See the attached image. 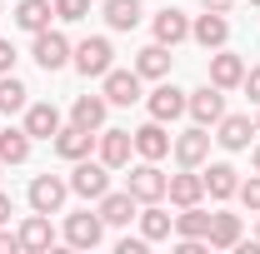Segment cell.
<instances>
[{
  "label": "cell",
  "mask_w": 260,
  "mask_h": 254,
  "mask_svg": "<svg viewBox=\"0 0 260 254\" xmlns=\"http://www.w3.org/2000/svg\"><path fill=\"white\" fill-rule=\"evenodd\" d=\"M205 244H210V249H235V244H240V215H210Z\"/></svg>",
  "instance_id": "4316f807"
},
{
  "label": "cell",
  "mask_w": 260,
  "mask_h": 254,
  "mask_svg": "<svg viewBox=\"0 0 260 254\" xmlns=\"http://www.w3.org/2000/svg\"><path fill=\"white\" fill-rule=\"evenodd\" d=\"M65 239H70L75 249H95L100 239H105V220L90 215V209H85V215H70V220H65Z\"/></svg>",
  "instance_id": "ba28073f"
},
{
  "label": "cell",
  "mask_w": 260,
  "mask_h": 254,
  "mask_svg": "<svg viewBox=\"0 0 260 254\" xmlns=\"http://www.w3.org/2000/svg\"><path fill=\"white\" fill-rule=\"evenodd\" d=\"M240 80H245V60L230 55V50H215V55H210V85H215V90H235Z\"/></svg>",
  "instance_id": "4fadbf2b"
},
{
  "label": "cell",
  "mask_w": 260,
  "mask_h": 254,
  "mask_svg": "<svg viewBox=\"0 0 260 254\" xmlns=\"http://www.w3.org/2000/svg\"><path fill=\"white\" fill-rule=\"evenodd\" d=\"M0 224H10V194H0Z\"/></svg>",
  "instance_id": "ab89813d"
},
{
  "label": "cell",
  "mask_w": 260,
  "mask_h": 254,
  "mask_svg": "<svg viewBox=\"0 0 260 254\" xmlns=\"http://www.w3.org/2000/svg\"><path fill=\"white\" fill-rule=\"evenodd\" d=\"M175 159H180V170H200L210 159V135H205V125H190L175 140Z\"/></svg>",
  "instance_id": "52a82bcc"
},
{
  "label": "cell",
  "mask_w": 260,
  "mask_h": 254,
  "mask_svg": "<svg viewBox=\"0 0 260 254\" xmlns=\"http://www.w3.org/2000/svg\"><path fill=\"white\" fill-rule=\"evenodd\" d=\"M95 145H100V159H105L110 170H125L130 150H135V135H130V130H100Z\"/></svg>",
  "instance_id": "9c48e42d"
},
{
  "label": "cell",
  "mask_w": 260,
  "mask_h": 254,
  "mask_svg": "<svg viewBox=\"0 0 260 254\" xmlns=\"http://www.w3.org/2000/svg\"><path fill=\"white\" fill-rule=\"evenodd\" d=\"M105 25L110 30H135L140 25V0H105Z\"/></svg>",
  "instance_id": "83f0119b"
},
{
  "label": "cell",
  "mask_w": 260,
  "mask_h": 254,
  "mask_svg": "<svg viewBox=\"0 0 260 254\" xmlns=\"http://www.w3.org/2000/svg\"><path fill=\"white\" fill-rule=\"evenodd\" d=\"M0 159H5V164H25V159H30V135H25V125L20 130H0Z\"/></svg>",
  "instance_id": "f546056e"
},
{
  "label": "cell",
  "mask_w": 260,
  "mask_h": 254,
  "mask_svg": "<svg viewBox=\"0 0 260 254\" xmlns=\"http://www.w3.org/2000/svg\"><path fill=\"white\" fill-rule=\"evenodd\" d=\"M250 135H255V120H250V115H220L215 140H220L225 150H250Z\"/></svg>",
  "instance_id": "2e32d148"
},
{
  "label": "cell",
  "mask_w": 260,
  "mask_h": 254,
  "mask_svg": "<svg viewBox=\"0 0 260 254\" xmlns=\"http://www.w3.org/2000/svg\"><path fill=\"white\" fill-rule=\"evenodd\" d=\"M135 204H140V199H135L130 190H120V194L105 190V194H100V220H105V224H130L135 215H140Z\"/></svg>",
  "instance_id": "ffe728a7"
},
{
  "label": "cell",
  "mask_w": 260,
  "mask_h": 254,
  "mask_svg": "<svg viewBox=\"0 0 260 254\" xmlns=\"http://www.w3.org/2000/svg\"><path fill=\"white\" fill-rule=\"evenodd\" d=\"M155 40H160V45H180V40H190V20H185V10L165 5L160 15H155Z\"/></svg>",
  "instance_id": "ac0fdd59"
},
{
  "label": "cell",
  "mask_w": 260,
  "mask_h": 254,
  "mask_svg": "<svg viewBox=\"0 0 260 254\" xmlns=\"http://www.w3.org/2000/svg\"><path fill=\"white\" fill-rule=\"evenodd\" d=\"M25 135H30V140H55V135H60V110H55L50 100L25 105Z\"/></svg>",
  "instance_id": "30bf717a"
},
{
  "label": "cell",
  "mask_w": 260,
  "mask_h": 254,
  "mask_svg": "<svg viewBox=\"0 0 260 254\" xmlns=\"http://www.w3.org/2000/svg\"><path fill=\"white\" fill-rule=\"evenodd\" d=\"M190 40H195V45H205V50H220V45L230 40V20L220 15V10H205V15L190 25Z\"/></svg>",
  "instance_id": "8fae6325"
},
{
  "label": "cell",
  "mask_w": 260,
  "mask_h": 254,
  "mask_svg": "<svg viewBox=\"0 0 260 254\" xmlns=\"http://www.w3.org/2000/svg\"><path fill=\"white\" fill-rule=\"evenodd\" d=\"M90 150H95V130L70 125V130H60V135H55V155H60V159H70V164H75V159H85Z\"/></svg>",
  "instance_id": "9a60e30c"
},
{
  "label": "cell",
  "mask_w": 260,
  "mask_h": 254,
  "mask_svg": "<svg viewBox=\"0 0 260 254\" xmlns=\"http://www.w3.org/2000/svg\"><path fill=\"white\" fill-rule=\"evenodd\" d=\"M30 55H35L40 70H65V65H70V40H65L60 30H40L35 45H30Z\"/></svg>",
  "instance_id": "5b68a950"
},
{
  "label": "cell",
  "mask_w": 260,
  "mask_h": 254,
  "mask_svg": "<svg viewBox=\"0 0 260 254\" xmlns=\"http://www.w3.org/2000/svg\"><path fill=\"white\" fill-rule=\"evenodd\" d=\"M50 239H55V229H50V215H40V209H35L30 220L20 224V249L45 254V249H50Z\"/></svg>",
  "instance_id": "7402d4cb"
},
{
  "label": "cell",
  "mask_w": 260,
  "mask_h": 254,
  "mask_svg": "<svg viewBox=\"0 0 260 254\" xmlns=\"http://www.w3.org/2000/svg\"><path fill=\"white\" fill-rule=\"evenodd\" d=\"M200 180H205V194H215V199H230V194L240 190L235 164H210V170H200Z\"/></svg>",
  "instance_id": "d4e9b609"
},
{
  "label": "cell",
  "mask_w": 260,
  "mask_h": 254,
  "mask_svg": "<svg viewBox=\"0 0 260 254\" xmlns=\"http://www.w3.org/2000/svg\"><path fill=\"white\" fill-rule=\"evenodd\" d=\"M135 75H140V80H165V75H170V45H160V40L145 45V50L135 55Z\"/></svg>",
  "instance_id": "d6986e66"
},
{
  "label": "cell",
  "mask_w": 260,
  "mask_h": 254,
  "mask_svg": "<svg viewBox=\"0 0 260 254\" xmlns=\"http://www.w3.org/2000/svg\"><path fill=\"white\" fill-rule=\"evenodd\" d=\"M105 110H110V100H105V95H80V100H75V110H70V125L100 130V125H105Z\"/></svg>",
  "instance_id": "cb8c5ba5"
},
{
  "label": "cell",
  "mask_w": 260,
  "mask_h": 254,
  "mask_svg": "<svg viewBox=\"0 0 260 254\" xmlns=\"http://www.w3.org/2000/svg\"><path fill=\"white\" fill-rule=\"evenodd\" d=\"M15 60H20V55H15V45H10V40H0V75H10Z\"/></svg>",
  "instance_id": "e575fe53"
},
{
  "label": "cell",
  "mask_w": 260,
  "mask_h": 254,
  "mask_svg": "<svg viewBox=\"0 0 260 254\" xmlns=\"http://www.w3.org/2000/svg\"><path fill=\"white\" fill-rule=\"evenodd\" d=\"M70 190L80 194V199H100V194L110 190V164L105 159H75V170H70Z\"/></svg>",
  "instance_id": "6da1fadb"
},
{
  "label": "cell",
  "mask_w": 260,
  "mask_h": 254,
  "mask_svg": "<svg viewBox=\"0 0 260 254\" xmlns=\"http://www.w3.org/2000/svg\"><path fill=\"white\" fill-rule=\"evenodd\" d=\"M130 135H135V155H140V159H165V155H170V135L160 130V120L130 130Z\"/></svg>",
  "instance_id": "e0dca14e"
},
{
  "label": "cell",
  "mask_w": 260,
  "mask_h": 254,
  "mask_svg": "<svg viewBox=\"0 0 260 254\" xmlns=\"http://www.w3.org/2000/svg\"><path fill=\"white\" fill-rule=\"evenodd\" d=\"M165 185H170V175L155 170V159H145V164L130 170V185H125V190L135 194L140 204H155V199H165Z\"/></svg>",
  "instance_id": "277c9868"
},
{
  "label": "cell",
  "mask_w": 260,
  "mask_h": 254,
  "mask_svg": "<svg viewBox=\"0 0 260 254\" xmlns=\"http://www.w3.org/2000/svg\"><path fill=\"white\" fill-rule=\"evenodd\" d=\"M15 249H20V234H10V229L0 224V254H15Z\"/></svg>",
  "instance_id": "d590c367"
},
{
  "label": "cell",
  "mask_w": 260,
  "mask_h": 254,
  "mask_svg": "<svg viewBox=\"0 0 260 254\" xmlns=\"http://www.w3.org/2000/svg\"><path fill=\"white\" fill-rule=\"evenodd\" d=\"M240 85H245V95H250V105L260 110V65H250V70H245V80H240Z\"/></svg>",
  "instance_id": "836d02e7"
},
{
  "label": "cell",
  "mask_w": 260,
  "mask_h": 254,
  "mask_svg": "<svg viewBox=\"0 0 260 254\" xmlns=\"http://www.w3.org/2000/svg\"><path fill=\"white\" fill-rule=\"evenodd\" d=\"M175 234H180V239H205V234H210V215H205L200 204H185V209L175 215Z\"/></svg>",
  "instance_id": "f1b7e54d"
},
{
  "label": "cell",
  "mask_w": 260,
  "mask_h": 254,
  "mask_svg": "<svg viewBox=\"0 0 260 254\" xmlns=\"http://www.w3.org/2000/svg\"><path fill=\"white\" fill-rule=\"evenodd\" d=\"M25 85L15 80V75H0V115H15V110H25Z\"/></svg>",
  "instance_id": "4dcf8cb0"
},
{
  "label": "cell",
  "mask_w": 260,
  "mask_h": 254,
  "mask_svg": "<svg viewBox=\"0 0 260 254\" xmlns=\"http://www.w3.org/2000/svg\"><path fill=\"white\" fill-rule=\"evenodd\" d=\"M255 170H260V150H255Z\"/></svg>",
  "instance_id": "60d3db41"
},
{
  "label": "cell",
  "mask_w": 260,
  "mask_h": 254,
  "mask_svg": "<svg viewBox=\"0 0 260 254\" xmlns=\"http://www.w3.org/2000/svg\"><path fill=\"white\" fill-rule=\"evenodd\" d=\"M185 110H190V120L195 125H220V115H225V95L215 90V85H200L195 95H185Z\"/></svg>",
  "instance_id": "8992f818"
},
{
  "label": "cell",
  "mask_w": 260,
  "mask_h": 254,
  "mask_svg": "<svg viewBox=\"0 0 260 254\" xmlns=\"http://www.w3.org/2000/svg\"><path fill=\"white\" fill-rule=\"evenodd\" d=\"M235 194H240V204H245V209H255V215H260V170H255V175H250Z\"/></svg>",
  "instance_id": "d6a6232c"
},
{
  "label": "cell",
  "mask_w": 260,
  "mask_h": 254,
  "mask_svg": "<svg viewBox=\"0 0 260 254\" xmlns=\"http://www.w3.org/2000/svg\"><path fill=\"white\" fill-rule=\"evenodd\" d=\"M0 170H5V159H0Z\"/></svg>",
  "instance_id": "7bdbcfd3"
},
{
  "label": "cell",
  "mask_w": 260,
  "mask_h": 254,
  "mask_svg": "<svg viewBox=\"0 0 260 254\" xmlns=\"http://www.w3.org/2000/svg\"><path fill=\"white\" fill-rule=\"evenodd\" d=\"M50 15H55V5H50V0H20V5H15V25H20V30H30V35L50 30Z\"/></svg>",
  "instance_id": "603a6c76"
},
{
  "label": "cell",
  "mask_w": 260,
  "mask_h": 254,
  "mask_svg": "<svg viewBox=\"0 0 260 254\" xmlns=\"http://www.w3.org/2000/svg\"><path fill=\"white\" fill-rule=\"evenodd\" d=\"M250 5H260V0H250Z\"/></svg>",
  "instance_id": "ee69618b"
},
{
  "label": "cell",
  "mask_w": 260,
  "mask_h": 254,
  "mask_svg": "<svg viewBox=\"0 0 260 254\" xmlns=\"http://www.w3.org/2000/svg\"><path fill=\"white\" fill-rule=\"evenodd\" d=\"M170 229H175V215H165L160 199L140 209V234H145V244H155V239H170Z\"/></svg>",
  "instance_id": "484cf974"
},
{
  "label": "cell",
  "mask_w": 260,
  "mask_h": 254,
  "mask_svg": "<svg viewBox=\"0 0 260 254\" xmlns=\"http://www.w3.org/2000/svg\"><path fill=\"white\" fill-rule=\"evenodd\" d=\"M50 5H55V20H65V25H75V20L90 15V0H50Z\"/></svg>",
  "instance_id": "1f68e13d"
},
{
  "label": "cell",
  "mask_w": 260,
  "mask_h": 254,
  "mask_svg": "<svg viewBox=\"0 0 260 254\" xmlns=\"http://www.w3.org/2000/svg\"><path fill=\"white\" fill-rule=\"evenodd\" d=\"M70 60H75V70H80L85 80H90V75L105 80V70H110V60H115V50H110L105 35H90V40H80V45L70 50Z\"/></svg>",
  "instance_id": "7a4b0ae2"
},
{
  "label": "cell",
  "mask_w": 260,
  "mask_h": 254,
  "mask_svg": "<svg viewBox=\"0 0 260 254\" xmlns=\"http://www.w3.org/2000/svg\"><path fill=\"white\" fill-rule=\"evenodd\" d=\"M255 135H260V115H255Z\"/></svg>",
  "instance_id": "b9f144b4"
},
{
  "label": "cell",
  "mask_w": 260,
  "mask_h": 254,
  "mask_svg": "<svg viewBox=\"0 0 260 254\" xmlns=\"http://www.w3.org/2000/svg\"><path fill=\"white\" fill-rule=\"evenodd\" d=\"M65 194H70V180H60V175H35V180H30V209H40V215H60Z\"/></svg>",
  "instance_id": "3957f363"
},
{
  "label": "cell",
  "mask_w": 260,
  "mask_h": 254,
  "mask_svg": "<svg viewBox=\"0 0 260 254\" xmlns=\"http://www.w3.org/2000/svg\"><path fill=\"white\" fill-rule=\"evenodd\" d=\"M175 254H205V239H180Z\"/></svg>",
  "instance_id": "8d00e7d4"
},
{
  "label": "cell",
  "mask_w": 260,
  "mask_h": 254,
  "mask_svg": "<svg viewBox=\"0 0 260 254\" xmlns=\"http://www.w3.org/2000/svg\"><path fill=\"white\" fill-rule=\"evenodd\" d=\"M165 194H170V204H200L205 199V180L195 175V170H185V175H170V185H165Z\"/></svg>",
  "instance_id": "44dd1931"
},
{
  "label": "cell",
  "mask_w": 260,
  "mask_h": 254,
  "mask_svg": "<svg viewBox=\"0 0 260 254\" xmlns=\"http://www.w3.org/2000/svg\"><path fill=\"white\" fill-rule=\"evenodd\" d=\"M120 254H145V234L140 239H120Z\"/></svg>",
  "instance_id": "74e56055"
},
{
  "label": "cell",
  "mask_w": 260,
  "mask_h": 254,
  "mask_svg": "<svg viewBox=\"0 0 260 254\" xmlns=\"http://www.w3.org/2000/svg\"><path fill=\"white\" fill-rule=\"evenodd\" d=\"M100 95L110 105H135L140 100V75L135 70H105V90Z\"/></svg>",
  "instance_id": "7c38bea8"
},
{
  "label": "cell",
  "mask_w": 260,
  "mask_h": 254,
  "mask_svg": "<svg viewBox=\"0 0 260 254\" xmlns=\"http://www.w3.org/2000/svg\"><path fill=\"white\" fill-rule=\"evenodd\" d=\"M145 105H150V120H160V125H165V120H180V115H185V90H175V85H155Z\"/></svg>",
  "instance_id": "5bb4252c"
},
{
  "label": "cell",
  "mask_w": 260,
  "mask_h": 254,
  "mask_svg": "<svg viewBox=\"0 0 260 254\" xmlns=\"http://www.w3.org/2000/svg\"><path fill=\"white\" fill-rule=\"evenodd\" d=\"M200 5H205V10H220V15H225V10L235 5V0H200Z\"/></svg>",
  "instance_id": "f35d334b"
}]
</instances>
